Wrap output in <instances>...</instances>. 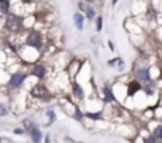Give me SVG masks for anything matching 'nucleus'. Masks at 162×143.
Segmentation results:
<instances>
[{"mask_svg": "<svg viewBox=\"0 0 162 143\" xmlns=\"http://www.w3.org/2000/svg\"><path fill=\"white\" fill-rule=\"evenodd\" d=\"M84 16H86L87 19H94V18H96V10L87 5V7L84 8Z\"/></svg>", "mask_w": 162, "mask_h": 143, "instance_id": "nucleus-13", "label": "nucleus"}, {"mask_svg": "<svg viewBox=\"0 0 162 143\" xmlns=\"http://www.w3.org/2000/svg\"><path fill=\"white\" fill-rule=\"evenodd\" d=\"M118 3V0H111V5H116Z\"/></svg>", "mask_w": 162, "mask_h": 143, "instance_id": "nucleus-27", "label": "nucleus"}, {"mask_svg": "<svg viewBox=\"0 0 162 143\" xmlns=\"http://www.w3.org/2000/svg\"><path fill=\"white\" fill-rule=\"evenodd\" d=\"M108 46H110V49H111V51H113V49H115V45H113V41H108Z\"/></svg>", "mask_w": 162, "mask_h": 143, "instance_id": "nucleus-22", "label": "nucleus"}, {"mask_svg": "<svg viewBox=\"0 0 162 143\" xmlns=\"http://www.w3.org/2000/svg\"><path fill=\"white\" fill-rule=\"evenodd\" d=\"M8 111H7V108H5V105H2L0 103V116H7Z\"/></svg>", "mask_w": 162, "mask_h": 143, "instance_id": "nucleus-18", "label": "nucleus"}, {"mask_svg": "<svg viewBox=\"0 0 162 143\" xmlns=\"http://www.w3.org/2000/svg\"><path fill=\"white\" fill-rule=\"evenodd\" d=\"M75 116H76V119H81V118H83V114L80 113V110H78V108L75 110Z\"/></svg>", "mask_w": 162, "mask_h": 143, "instance_id": "nucleus-19", "label": "nucleus"}, {"mask_svg": "<svg viewBox=\"0 0 162 143\" xmlns=\"http://www.w3.org/2000/svg\"><path fill=\"white\" fill-rule=\"evenodd\" d=\"M30 73L33 75V76H37V78H43L44 76V73H46V68L43 67V65H40V64H35L32 67V72Z\"/></svg>", "mask_w": 162, "mask_h": 143, "instance_id": "nucleus-6", "label": "nucleus"}, {"mask_svg": "<svg viewBox=\"0 0 162 143\" xmlns=\"http://www.w3.org/2000/svg\"><path fill=\"white\" fill-rule=\"evenodd\" d=\"M86 116L91 118V119H100V118H102V114H100V113H86Z\"/></svg>", "mask_w": 162, "mask_h": 143, "instance_id": "nucleus-17", "label": "nucleus"}, {"mask_svg": "<svg viewBox=\"0 0 162 143\" xmlns=\"http://www.w3.org/2000/svg\"><path fill=\"white\" fill-rule=\"evenodd\" d=\"M78 8H80V10H81V11H84V8H86V5H84V3H83V2H80V3H78Z\"/></svg>", "mask_w": 162, "mask_h": 143, "instance_id": "nucleus-20", "label": "nucleus"}, {"mask_svg": "<svg viewBox=\"0 0 162 143\" xmlns=\"http://www.w3.org/2000/svg\"><path fill=\"white\" fill-rule=\"evenodd\" d=\"M153 137H154V138H162V126H157V127H156Z\"/></svg>", "mask_w": 162, "mask_h": 143, "instance_id": "nucleus-16", "label": "nucleus"}, {"mask_svg": "<svg viewBox=\"0 0 162 143\" xmlns=\"http://www.w3.org/2000/svg\"><path fill=\"white\" fill-rule=\"evenodd\" d=\"M142 89V86H140V83L138 81H130L129 83V87H127V94L129 96H133L135 92H138Z\"/></svg>", "mask_w": 162, "mask_h": 143, "instance_id": "nucleus-8", "label": "nucleus"}, {"mask_svg": "<svg viewBox=\"0 0 162 143\" xmlns=\"http://www.w3.org/2000/svg\"><path fill=\"white\" fill-rule=\"evenodd\" d=\"M22 23H24V19H22L21 16L11 13V14H8V18H7V29L10 32H19L22 29V26H24Z\"/></svg>", "mask_w": 162, "mask_h": 143, "instance_id": "nucleus-1", "label": "nucleus"}, {"mask_svg": "<svg viewBox=\"0 0 162 143\" xmlns=\"http://www.w3.org/2000/svg\"><path fill=\"white\" fill-rule=\"evenodd\" d=\"M103 96H105V100L107 102H113L115 100V94L111 92L110 87H103Z\"/></svg>", "mask_w": 162, "mask_h": 143, "instance_id": "nucleus-11", "label": "nucleus"}, {"mask_svg": "<svg viewBox=\"0 0 162 143\" xmlns=\"http://www.w3.org/2000/svg\"><path fill=\"white\" fill-rule=\"evenodd\" d=\"M11 8V2L10 0H0V13H8Z\"/></svg>", "mask_w": 162, "mask_h": 143, "instance_id": "nucleus-9", "label": "nucleus"}, {"mask_svg": "<svg viewBox=\"0 0 162 143\" xmlns=\"http://www.w3.org/2000/svg\"><path fill=\"white\" fill-rule=\"evenodd\" d=\"M22 126H24V132H27V134H32L33 130L37 129V124H33V121L32 119H24L22 121Z\"/></svg>", "mask_w": 162, "mask_h": 143, "instance_id": "nucleus-7", "label": "nucleus"}, {"mask_svg": "<svg viewBox=\"0 0 162 143\" xmlns=\"http://www.w3.org/2000/svg\"><path fill=\"white\" fill-rule=\"evenodd\" d=\"M137 76H138V80L149 81V72H148L146 68H142V70H138V72H137Z\"/></svg>", "mask_w": 162, "mask_h": 143, "instance_id": "nucleus-10", "label": "nucleus"}, {"mask_svg": "<svg viewBox=\"0 0 162 143\" xmlns=\"http://www.w3.org/2000/svg\"><path fill=\"white\" fill-rule=\"evenodd\" d=\"M24 3H32V2H37V0H22Z\"/></svg>", "mask_w": 162, "mask_h": 143, "instance_id": "nucleus-25", "label": "nucleus"}, {"mask_svg": "<svg viewBox=\"0 0 162 143\" xmlns=\"http://www.w3.org/2000/svg\"><path fill=\"white\" fill-rule=\"evenodd\" d=\"M73 94L78 97V99H83V97H84V92H83V89H81V86L80 84H73Z\"/></svg>", "mask_w": 162, "mask_h": 143, "instance_id": "nucleus-14", "label": "nucleus"}, {"mask_svg": "<svg viewBox=\"0 0 162 143\" xmlns=\"http://www.w3.org/2000/svg\"><path fill=\"white\" fill-rule=\"evenodd\" d=\"M154 141H156L154 137H153V138H146V143H154Z\"/></svg>", "mask_w": 162, "mask_h": 143, "instance_id": "nucleus-24", "label": "nucleus"}, {"mask_svg": "<svg viewBox=\"0 0 162 143\" xmlns=\"http://www.w3.org/2000/svg\"><path fill=\"white\" fill-rule=\"evenodd\" d=\"M14 134H18V135H21V134H24V130H22V129H16V130H14Z\"/></svg>", "mask_w": 162, "mask_h": 143, "instance_id": "nucleus-21", "label": "nucleus"}, {"mask_svg": "<svg viewBox=\"0 0 162 143\" xmlns=\"http://www.w3.org/2000/svg\"><path fill=\"white\" fill-rule=\"evenodd\" d=\"M103 29V19H102V16H99V18H96V30L100 32Z\"/></svg>", "mask_w": 162, "mask_h": 143, "instance_id": "nucleus-15", "label": "nucleus"}, {"mask_svg": "<svg viewBox=\"0 0 162 143\" xmlns=\"http://www.w3.org/2000/svg\"><path fill=\"white\" fill-rule=\"evenodd\" d=\"M30 135H32V141L33 143H40L41 141V132H40V129H38V127L33 130Z\"/></svg>", "mask_w": 162, "mask_h": 143, "instance_id": "nucleus-12", "label": "nucleus"}, {"mask_svg": "<svg viewBox=\"0 0 162 143\" xmlns=\"http://www.w3.org/2000/svg\"><path fill=\"white\" fill-rule=\"evenodd\" d=\"M73 23H75V27L78 30H83L84 29V16H83L81 11H76L73 14Z\"/></svg>", "mask_w": 162, "mask_h": 143, "instance_id": "nucleus-5", "label": "nucleus"}, {"mask_svg": "<svg viewBox=\"0 0 162 143\" xmlns=\"http://www.w3.org/2000/svg\"><path fill=\"white\" fill-rule=\"evenodd\" d=\"M32 94L37 99H41V100H48L49 99V91L46 89V86H43V84H37L35 87H33Z\"/></svg>", "mask_w": 162, "mask_h": 143, "instance_id": "nucleus-3", "label": "nucleus"}, {"mask_svg": "<svg viewBox=\"0 0 162 143\" xmlns=\"http://www.w3.org/2000/svg\"><path fill=\"white\" fill-rule=\"evenodd\" d=\"M26 43H27L29 46L35 48V49H40V48H41V45H43L41 35H40V34H37V32H32V34H29V35H27V38H26Z\"/></svg>", "mask_w": 162, "mask_h": 143, "instance_id": "nucleus-2", "label": "nucleus"}, {"mask_svg": "<svg viewBox=\"0 0 162 143\" xmlns=\"http://www.w3.org/2000/svg\"><path fill=\"white\" fill-rule=\"evenodd\" d=\"M26 80V73H13L10 78V86L11 87H19Z\"/></svg>", "mask_w": 162, "mask_h": 143, "instance_id": "nucleus-4", "label": "nucleus"}, {"mask_svg": "<svg viewBox=\"0 0 162 143\" xmlns=\"http://www.w3.org/2000/svg\"><path fill=\"white\" fill-rule=\"evenodd\" d=\"M116 62H118V59H113V60H110V62H108V65H115Z\"/></svg>", "mask_w": 162, "mask_h": 143, "instance_id": "nucleus-23", "label": "nucleus"}, {"mask_svg": "<svg viewBox=\"0 0 162 143\" xmlns=\"http://www.w3.org/2000/svg\"><path fill=\"white\" fill-rule=\"evenodd\" d=\"M84 2H86V3H94L96 0H84Z\"/></svg>", "mask_w": 162, "mask_h": 143, "instance_id": "nucleus-26", "label": "nucleus"}]
</instances>
